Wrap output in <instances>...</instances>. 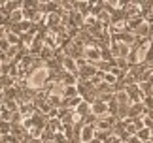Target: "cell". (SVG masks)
Listing matches in <instances>:
<instances>
[{"label":"cell","instance_id":"6da1fadb","mask_svg":"<svg viewBox=\"0 0 153 143\" xmlns=\"http://www.w3.org/2000/svg\"><path fill=\"white\" fill-rule=\"evenodd\" d=\"M83 55H85V60L89 64H95V66L102 60V49H98V47H95V45H89L83 51Z\"/></svg>","mask_w":153,"mask_h":143},{"label":"cell","instance_id":"7a4b0ae2","mask_svg":"<svg viewBox=\"0 0 153 143\" xmlns=\"http://www.w3.org/2000/svg\"><path fill=\"white\" fill-rule=\"evenodd\" d=\"M95 138H97V126H95V124H85L83 130H81L79 141L81 143H91Z\"/></svg>","mask_w":153,"mask_h":143},{"label":"cell","instance_id":"3957f363","mask_svg":"<svg viewBox=\"0 0 153 143\" xmlns=\"http://www.w3.org/2000/svg\"><path fill=\"white\" fill-rule=\"evenodd\" d=\"M62 66H64L66 72H70V74H79L78 62H76V58H72V57H64L62 58Z\"/></svg>","mask_w":153,"mask_h":143},{"label":"cell","instance_id":"277c9868","mask_svg":"<svg viewBox=\"0 0 153 143\" xmlns=\"http://www.w3.org/2000/svg\"><path fill=\"white\" fill-rule=\"evenodd\" d=\"M91 111L95 113L97 117H100V115H104V113H108V104L102 102V100H97V102L91 105Z\"/></svg>","mask_w":153,"mask_h":143},{"label":"cell","instance_id":"5b68a950","mask_svg":"<svg viewBox=\"0 0 153 143\" xmlns=\"http://www.w3.org/2000/svg\"><path fill=\"white\" fill-rule=\"evenodd\" d=\"M78 96H79L78 85H70V87H64L62 88V98L64 100H72V98H78Z\"/></svg>","mask_w":153,"mask_h":143},{"label":"cell","instance_id":"8992f818","mask_svg":"<svg viewBox=\"0 0 153 143\" xmlns=\"http://www.w3.org/2000/svg\"><path fill=\"white\" fill-rule=\"evenodd\" d=\"M74 111H76V115H79L81 119H85L89 113H93V111H91V104H87V102H81Z\"/></svg>","mask_w":153,"mask_h":143},{"label":"cell","instance_id":"52a82bcc","mask_svg":"<svg viewBox=\"0 0 153 143\" xmlns=\"http://www.w3.org/2000/svg\"><path fill=\"white\" fill-rule=\"evenodd\" d=\"M2 36H4L6 40H8V43H10V45H19V43H21V36H17L15 32H10V30H8V32L2 34Z\"/></svg>","mask_w":153,"mask_h":143},{"label":"cell","instance_id":"ba28073f","mask_svg":"<svg viewBox=\"0 0 153 143\" xmlns=\"http://www.w3.org/2000/svg\"><path fill=\"white\" fill-rule=\"evenodd\" d=\"M138 138L140 139H142V143H146V141H151L153 139V132H151V130L149 128H142V130H138Z\"/></svg>","mask_w":153,"mask_h":143},{"label":"cell","instance_id":"9c48e42d","mask_svg":"<svg viewBox=\"0 0 153 143\" xmlns=\"http://www.w3.org/2000/svg\"><path fill=\"white\" fill-rule=\"evenodd\" d=\"M144 64H148V66L153 68V45L149 43L148 49H146V55H144Z\"/></svg>","mask_w":153,"mask_h":143},{"label":"cell","instance_id":"30bf717a","mask_svg":"<svg viewBox=\"0 0 153 143\" xmlns=\"http://www.w3.org/2000/svg\"><path fill=\"white\" fill-rule=\"evenodd\" d=\"M45 17H48V25H49V27H57L59 23L62 21L61 13H51V15H45Z\"/></svg>","mask_w":153,"mask_h":143},{"label":"cell","instance_id":"8fae6325","mask_svg":"<svg viewBox=\"0 0 153 143\" xmlns=\"http://www.w3.org/2000/svg\"><path fill=\"white\" fill-rule=\"evenodd\" d=\"M127 143H142V139H140L138 136H131V138L127 139Z\"/></svg>","mask_w":153,"mask_h":143},{"label":"cell","instance_id":"7c38bea8","mask_svg":"<svg viewBox=\"0 0 153 143\" xmlns=\"http://www.w3.org/2000/svg\"><path fill=\"white\" fill-rule=\"evenodd\" d=\"M151 45H153V38H151Z\"/></svg>","mask_w":153,"mask_h":143}]
</instances>
